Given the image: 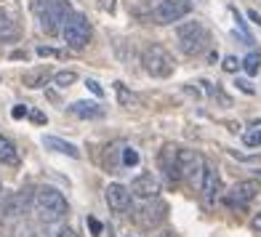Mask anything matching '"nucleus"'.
<instances>
[{
  "label": "nucleus",
  "instance_id": "obj_1",
  "mask_svg": "<svg viewBox=\"0 0 261 237\" xmlns=\"http://www.w3.org/2000/svg\"><path fill=\"white\" fill-rule=\"evenodd\" d=\"M32 210H35V216H38L40 221L54 224V221L67 216L69 205H67V200H64V195L59 192V189L40 187L38 192H35V197H32Z\"/></svg>",
  "mask_w": 261,
  "mask_h": 237
},
{
  "label": "nucleus",
  "instance_id": "obj_2",
  "mask_svg": "<svg viewBox=\"0 0 261 237\" xmlns=\"http://www.w3.org/2000/svg\"><path fill=\"white\" fill-rule=\"evenodd\" d=\"M32 11L38 14L40 30L45 35H59L64 19L72 14V6L69 0H32Z\"/></svg>",
  "mask_w": 261,
  "mask_h": 237
},
{
  "label": "nucleus",
  "instance_id": "obj_3",
  "mask_svg": "<svg viewBox=\"0 0 261 237\" xmlns=\"http://www.w3.org/2000/svg\"><path fill=\"white\" fill-rule=\"evenodd\" d=\"M211 35L208 30L200 24V21H184V24L176 27V45L184 56H197L208 48Z\"/></svg>",
  "mask_w": 261,
  "mask_h": 237
},
{
  "label": "nucleus",
  "instance_id": "obj_4",
  "mask_svg": "<svg viewBox=\"0 0 261 237\" xmlns=\"http://www.w3.org/2000/svg\"><path fill=\"white\" fill-rule=\"evenodd\" d=\"M141 64H144V72L152 77H168L173 72V56L160 43H152L141 51Z\"/></svg>",
  "mask_w": 261,
  "mask_h": 237
},
{
  "label": "nucleus",
  "instance_id": "obj_5",
  "mask_svg": "<svg viewBox=\"0 0 261 237\" xmlns=\"http://www.w3.org/2000/svg\"><path fill=\"white\" fill-rule=\"evenodd\" d=\"M62 35H64V43L72 51H83L91 43V24H88V19L83 14H77V11H72V14L64 19V24H62Z\"/></svg>",
  "mask_w": 261,
  "mask_h": 237
},
{
  "label": "nucleus",
  "instance_id": "obj_6",
  "mask_svg": "<svg viewBox=\"0 0 261 237\" xmlns=\"http://www.w3.org/2000/svg\"><path fill=\"white\" fill-rule=\"evenodd\" d=\"M176 165H179V176L200 189V181H203V173H205V157L195 149H176Z\"/></svg>",
  "mask_w": 261,
  "mask_h": 237
},
{
  "label": "nucleus",
  "instance_id": "obj_7",
  "mask_svg": "<svg viewBox=\"0 0 261 237\" xmlns=\"http://www.w3.org/2000/svg\"><path fill=\"white\" fill-rule=\"evenodd\" d=\"M189 11H192L189 0H160L152 8V19H155V24H173V21H181Z\"/></svg>",
  "mask_w": 261,
  "mask_h": 237
},
{
  "label": "nucleus",
  "instance_id": "obj_8",
  "mask_svg": "<svg viewBox=\"0 0 261 237\" xmlns=\"http://www.w3.org/2000/svg\"><path fill=\"white\" fill-rule=\"evenodd\" d=\"M258 181H237L229 192H227V205L229 208H237V210H243V208H248L253 203V200L258 197Z\"/></svg>",
  "mask_w": 261,
  "mask_h": 237
},
{
  "label": "nucleus",
  "instance_id": "obj_9",
  "mask_svg": "<svg viewBox=\"0 0 261 237\" xmlns=\"http://www.w3.org/2000/svg\"><path fill=\"white\" fill-rule=\"evenodd\" d=\"M128 189H130V195H136L141 200H155L160 195V181L155 173H139Z\"/></svg>",
  "mask_w": 261,
  "mask_h": 237
},
{
  "label": "nucleus",
  "instance_id": "obj_10",
  "mask_svg": "<svg viewBox=\"0 0 261 237\" xmlns=\"http://www.w3.org/2000/svg\"><path fill=\"white\" fill-rule=\"evenodd\" d=\"M130 189L123 187V184H110L104 189V200H107V205H110V210L115 213H125L130 210Z\"/></svg>",
  "mask_w": 261,
  "mask_h": 237
},
{
  "label": "nucleus",
  "instance_id": "obj_11",
  "mask_svg": "<svg viewBox=\"0 0 261 237\" xmlns=\"http://www.w3.org/2000/svg\"><path fill=\"white\" fill-rule=\"evenodd\" d=\"M200 192H203L205 203H216V197H221V176L216 168L205 165V173H203V181H200Z\"/></svg>",
  "mask_w": 261,
  "mask_h": 237
},
{
  "label": "nucleus",
  "instance_id": "obj_12",
  "mask_svg": "<svg viewBox=\"0 0 261 237\" xmlns=\"http://www.w3.org/2000/svg\"><path fill=\"white\" fill-rule=\"evenodd\" d=\"M19 38V24H16V16L11 11L0 8V43H8V40H16Z\"/></svg>",
  "mask_w": 261,
  "mask_h": 237
},
{
  "label": "nucleus",
  "instance_id": "obj_13",
  "mask_svg": "<svg viewBox=\"0 0 261 237\" xmlns=\"http://www.w3.org/2000/svg\"><path fill=\"white\" fill-rule=\"evenodd\" d=\"M69 112L75 117H83V120H93V117L104 115V110L96 101H75V104H69Z\"/></svg>",
  "mask_w": 261,
  "mask_h": 237
},
{
  "label": "nucleus",
  "instance_id": "obj_14",
  "mask_svg": "<svg viewBox=\"0 0 261 237\" xmlns=\"http://www.w3.org/2000/svg\"><path fill=\"white\" fill-rule=\"evenodd\" d=\"M27 195H14V197H8L6 203H3V208H0V213H3V219H16V216H21V213L27 210Z\"/></svg>",
  "mask_w": 261,
  "mask_h": 237
},
{
  "label": "nucleus",
  "instance_id": "obj_15",
  "mask_svg": "<svg viewBox=\"0 0 261 237\" xmlns=\"http://www.w3.org/2000/svg\"><path fill=\"white\" fill-rule=\"evenodd\" d=\"M43 144L48 147V149H54V152H59V155H67V157H80V149H77L75 144H69V141L59 139V136H45V139H43Z\"/></svg>",
  "mask_w": 261,
  "mask_h": 237
},
{
  "label": "nucleus",
  "instance_id": "obj_16",
  "mask_svg": "<svg viewBox=\"0 0 261 237\" xmlns=\"http://www.w3.org/2000/svg\"><path fill=\"white\" fill-rule=\"evenodd\" d=\"M163 168H165V173H168L171 184L181 179V176H179V165H176V147H165V152H163Z\"/></svg>",
  "mask_w": 261,
  "mask_h": 237
},
{
  "label": "nucleus",
  "instance_id": "obj_17",
  "mask_svg": "<svg viewBox=\"0 0 261 237\" xmlns=\"http://www.w3.org/2000/svg\"><path fill=\"white\" fill-rule=\"evenodd\" d=\"M0 163H6V165H16L19 163V152L14 147V141H8L3 134H0Z\"/></svg>",
  "mask_w": 261,
  "mask_h": 237
},
{
  "label": "nucleus",
  "instance_id": "obj_18",
  "mask_svg": "<svg viewBox=\"0 0 261 237\" xmlns=\"http://www.w3.org/2000/svg\"><path fill=\"white\" fill-rule=\"evenodd\" d=\"M48 69H35V72H27L24 75V86L27 88H43L45 83H48Z\"/></svg>",
  "mask_w": 261,
  "mask_h": 237
},
{
  "label": "nucleus",
  "instance_id": "obj_19",
  "mask_svg": "<svg viewBox=\"0 0 261 237\" xmlns=\"http://www.w3.org/2000/svg\"><path fill=\"white\" fill-rule=\"evenodd\" d=\"M147 216H144V224L147 227H155V224H160L165 219V205L160 203V200H155V210H152V205H147Z\"/></svg>",
  "mask_w": 261,
  "mask_h": 237
},
{
  "label": "nucleus",
  "instance_id": "obj_20",
  "mask_svg": "<svg viewBox=\"0 0 261 237\" xmlns=\"http://www.w3.org/2000/svg\"><path fill=\"white\" fill-rule=\"evenodd\" d=\"M243 69H245L248 75H256L258 69H261V54H258V51H251V54H248V56L243 59Z\"/></svg>",
  "mask_w": 261,
  "mask_h": 237
},
{
  "label": "nucleus",
  "instance_id": "obj_21",
  "mask_svg": "<svg viewBox=\"0 0 261 237\" xmlns=\"http://www.w3.org/2000/svg\"><path fill=\"white\" fill-rule=\"evenodd\" d=\"M75 80H77V72H72V69H64V72H56L54 75V83H56L59 88H69Z\"/></svg>",
  "mask_w": 261,
  "mask_h": 237
},
{
  "label": "nucleus",
  "instance_id": "obj_22",
  "mask_svg": "<svg viewBox=\"0 0 261 237\" xmlns=\"http://www.w3.org/2000/svg\"><path fill=\"white\" fill-rule=\"evenodd\" d=\"M115 91H117V99H120V104H123V107H130V104H136V101H139V99L134 96V93H128V91H125L123 83H115Z\"/></svg>",
  "mask_w": 261,
  "mask_h": 237
},
{
  "label": "nucleus",
  "instance_id": "obj_23",
  "mask_svg": "<svg viewBox=\"0 0 261 237\" xmlns=\"http://www.w3.org/2000/svg\"><path fill=\"white\" fill-rule=\"evenodd\" d=\"M243 141H245V147H261V131H258V125L256 128H251V131H245L243 134Z\"/></svg>",
  "mask_w": 261,
  "mask_h": 237
},
{
  "label": "nucleus",
  "instance_id": "obj_24",
  "mask_svg": "<svg viewBox=\"0 0 261 237\" xmlns=\"http://www.w3.org/2000/svg\"><path fill=\"white\" fill-rule=\"evenodd\" d=\"M123 152V163L120 165H125V168H134V165H139V152L134 149V147H125V149H120Z\"/></svg>",
  "mask_w": 261,
  "mask_h": 237
},
{
  "label": "nucleus",
  "instance_id": "obj_25",
  "mask_svg": "<svg viewBox=\"0 0 261 237\" xmlns=\"http://www.w3.org/2000/svg\"><path fill=\"white\" fill-rule=\"evenodd\" d=\"M221 67H224V72H237V69H240V62H237L234 56H227Z\"/></svg>",
  "mask_w": 261,
  "mask_h": 237
},
{
  "label": "nucleus",
  "instance_id": "obj_26",
  "mask_svg": "<svg viewBox=\"0 0 261 237\" xmlns=\"http://www.w3.org/2000/svg\"><path fill=\"white\" fill-rule=\"evenodd\" d=\"M96 6L104 11V14H115V8H117L115 0H96Z\"/></svg>",
  "mask_w": 261,
  "mask_h": 237
},
{
  "label": "nucleus",
  "instance_id": "obj_27",
  "mask_svg": "<svg viewBox=\"0 0 261 237\" xmlns=\"http://www.w3.org/2000/svg\"><path fill=\"white\" fill-rule=\"evenodd\" d=\"M234 86L240 88V91L245 93V96H253V93H256V88H253V86H251V83H248V80H237Z\"/></svg>",
  "mask_w": 261,
  "mask_h": 237
},
{
  "label": "nucleus",
  "instance_id": "obj_28",
  "mask_svg": "<svg viewBox=\"0 0 261 237\" xmlns=\"http://www.w3.org/2000/svg\"><path fill=\"white\" fill-rule=\"evenodd\" d=\"M88 227H91V234H93V237H99V234H101V221H99V219L88 216Z\"/></svg>",
  "mask_w": 261,
  "mask_h": 237
},
{
  "label": "nucleus",
  "instance_id": "obj_29",
  "mask_svg": "<svg viewBox=\"0 0 261 237\" xmlns=\"http://www.w3.org/2000/svg\"><path fill=\"white\" fill-rule=\"evenodd\" d=\"M11 117H14V120H21V117H27V107H24V104H16L14 110H11Z\"/></svg>",
  "mask_w": 261,
  "mask_h": 237
},
{
  "label": "nucleus",
  "instance_id": "obj_30",
  "mask_svg": "<svg viewBox=\"0 0 261 237\" xmlns=\"http://www.w3.org/2000/svg\"><path fill=\"white\" fill-rule=\"evenodd\" d=\"M27 115H30V120H32V123H38V125H43V123H45V115H43V112H38V110H27Z\"/></svg>",
  "mask_w": 261,
  "mask_h": 237
},
{
  "label": "nucleus",
  "instance_id": "obj_31",
  "mask_svg": "<svg viewBox=\"0 0 261 237\" xmlns=\"http://www.w3.org/2000/svg\"><path fill=\"white\" fill-rule=\"evenodd\" d=\"M86 86H88V91H91V93H96V96H104V91H101V86H99L96 80H88Z\"/></svg>",
  "mask_w": 261,
  "mask_h": 237
},
{
  "label": "nucleus",
  "instance_id": "obj_32",
  "mask_svg": "<svg viewBox=\"0 0 261 237\" xmlns=\"http://www.w3.org/2000/svg\"><path fill=\"white\" fill-rule=\"evenodd\" d=\"M38 56H62V54L54 51V48H48V45H40V48H38Z\"/></svg>",
  "mask_w": 261,
  "mask_h": 237
},
{
  "label": "nucleus",
  "instance_id": "obj_33",
  "mask_svg": "<svg viewBox=\"0 0 261 237\" xmlns=\"http://www.w3.org/2000/svg\"><path fill=\"white\" fill-rule=\"evenodd\" d=\"M251 227H253L256 232H261V210H258L256 216H253V221H251Z\"/></svg>",
  "mask_w": 261,
  "mask_h": 237
},
{
  "label": "nucleus",
  "instance_id": "obj_34",
  "mask_svg": "<svg viewBox=\"0 0 261 237\" xmlns=\"http://www.w3.org/2000/svg\"><path fill=\"white\" fill-rule=\"evenodd\" d=\"M56 237H77V234H75L72 229H62V232H59Z\"/></svg>",
  "mask_w": 261,
  "mask_h": 237
},
{
  "label": "nucleus",
  "instance_id": "obj_35",
  "mask_svg": "<svg viewBox=\"0 0 261 237\" xmlns=\"http://www.w3.org/2000/svg\"><path fill=\"white\" fill-rule=\"evenodd\" d=\"M248 16H251V19H253V21H256V24H258V27H261V16H258V14H256V11H251V14H248Z\"/></svg>",
  "mask_w": 261,
  "mask_h": 237
},
{
  "label": "nucleus",
  "instance_id": "obj_36",
  "mask_svg": "<svg viewBox=\"0 0 261 237\" xmlns=\"http://www.w3.org/2000/svg\"><path fill=\"white\" fill-rule=\"evenodd\" d=\"M258 179H261V171H258Z\"/></svg>",
  "mask_w": 261,
  "mask_h": 237
}]
</instances>
